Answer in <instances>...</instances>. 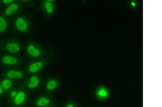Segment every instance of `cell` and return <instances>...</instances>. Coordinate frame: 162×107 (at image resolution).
<instances>
[{
	"mask_svg": "<svg viewBox=\"0 0 162 107\" xmlns=\"http://www.w3.org/2000/svg\"><path fill=\"white\" fill-rule=\"evenodd\" d=\"M16 25L18 30L21 31H26L28 28L27 23L21 17L17 18L16 22Z\"/></svg>",
	"mask_w": 162,
	"mask_h": 107,
	"instance_id": "1",
	"label": "cell"
},
{
	"mask_svg": "<svg viewBox=\"0 0 162 107\" xmlns=\"http://www.w3.org/2000/svg\"><path fill=\"white\" fill-rule=\"evenodd\" d=\"M40 83V79L36 76H33L30 79V83L28 87L30 89H34L37 87Z\"/></svg>",
	"mask_w": 162,
	"mask_h": 107,
	"instance_id": "7",
	"label": "cell"
},
{
	"mask_svg": "<svg viewBox=\"0 0 162 107\" xmlns=\"http://www.w3.org/2000/svg\"><path fill=\"white\" fill-rule=\"evenodd\" d=\"M27 50L28 53L34 58H38L41 54L40 50L37 48L34 45H28L27 48Z\"/></svg>",
	"mask_w": 162,
	"mask_h": 107,
	"instance_id": "2",
	"label": "cell"
},
{
	"mask_svg": "<svg viewBox=\"0 0 162 107\" xmlns=\"http://www.w3.org/2000/svg\"><path fill=\"white\" fill-rule=\"evenodd\" d=\"M25 99V93L23 91H19L16 96L14 103L17 105H20L24 103Z\"/></svg>",
	"mask_w": 162,
	"mask_h": 107,
	"instance_id": "3",
	"label": "cell"
},
{
	"mask_svg": "<svg viewBox=\"0 0 162 107\" xmlns=\"http://www.w3.org/2000/svg\"><path fill=\"white\" fill-rule=\"evenodd\" d=\"M7 50L12 53H15L20 50L19 45L16 43H8L6 45Z\"/></svg>",
	"mask_w": 162,
	"mask_h": 107,
	"instance_id": "6",
	"label": "cell"
},
{
	"mask_svg": "<svg viewBox=\"0 0 162 107\" xmlns=\"http://www.w3.org/2000/svg\"><path fill=\"white\" fill-rule=\"evenodd\" d=\"M57 85V82L56 80H50L48 82L47 84V88L49 91H53L56 89Z\"/></svg>",
	"mask_w": 162,
	"mask_h": 107,
	"instance_id": "11",
	"label": "cell"
},
{
	"mask_svg": "<svg viewBox=\"0 0 162 107\" xmlns=\"http://www.w3.org/2000/svg\"><path fill=\"white\" fill-rule=\"evenodd\" d=\"M7 76L10 78H17L21 79L23 77L24 75L23 73L20 71L11 70L7 73Z\"/></svg>",
	"mask_w": 162,
	"mask_h": 107,
	"instance_id": "5",
	"label": "cell"
},
{
	"mask_svg": "<svg viewBox=\"0 0 162 107\" xmlns=\"http://www.w3.org/2000/svg\"><path fill=\"white\" fill-rule=\"evenodd\" d=\"M13 1H12V0H4L3 1V2L6 3H9Z\"/></svg>",
	"mask_w": 162,
	"mask_h": 107,
	"instance_id": "17",
	"label": "cell"
},
{
	"mask_svg": "<svg viewBox=\"0 0 162 107\" xmlns=\"http://www.w3.org/2000/svg\"><path fill=\"white\" fill-rule=\"evenodd\" d=\"M18 6L17 4H13L8 7L5 11V13L7 15H11L14 10H17Z\"/></svg>",
	"mask_w": 162,
	"mask_h": 107,
	"instance_id": "13",
	"label": "cell"
},
{
	"mask_svg": "<svg viewBox=\"0 0 162 107\" xmlns=\"http://www.w3.org/2000/svg\"><path fill=\"white\" fill-rule=\"evenodd\" d=\"M50 103V100L47 98L42 97L38 100L37 105L39 107H44L48 105Z\"/></svg>",
	"mask_w": 162,
	"mask_h": 107,
	"instance_id": "8",
	"label": "cell"
},
{
	"mask_svg": "<svg viewBox=\"0 0 162 107\" xmlns=\"http://www.w3.org/2000/svg\"><path fill=\"white\" fill-rule=\"evenodd\" d=\"M43 66V63L37 62L32 63L29 66V71L32 73H36Z\"/></svg>",
	"mask_w": 162,
	"mask_h": 107,
	"instance_id": "4",
	"label": "cell"
},
{
	"mask_svg": "<svg viewBox=\"0 0 162 107\" xmlns=\"http://www.w3.org/2000/svg\"><path fill=\"white\" fill-rule=\"evenodd\" d=\"M97 94L98 96L100 98L104 99L106 98L108 96V92L107 90L105 88H102L98 90Z\"/></svg>",
	"mask_w": 162,
	"mask_h": 107,
	"instance_id": "10",
	"label": "cell"
},
{
	"mask_svg": "<svg viewBox=\"0 0 162 107\" xmlns=\"http://www.w3.org/2000/svg\"><path fill=\"white\" fill-rule=\"evenodd\" d=\"M3 93V90L1 87L0 86V95H2Z\"/></svg>",
	"mask_w": 162,
	"mask_h": 107,
	"instance_id": "19",
	"label": "cell"
},
{
	"mask_svg": "<svg viewBox=\"0 0 162 107\" xmlns=\"http://www.w3.org/2000/svg\"><path fill=\"white\" fill-rule=\"evenodd\" d=\"M2 84L3 87L5 89H10L12 86V83L11 81L8 79H5L3 80L2 82Z\"/></svg>",
	"mask_w": 162,
	"mask_h": 107,
	"instance_id": "15",
	"label": "cell"
},
{
	"mask_svg": "<svg viewBox=\"0 0 162 107\" xmlns=\"http://www.w3.org/2000/svg\"><path fill=\"white\" fill-rule=\"evenodd\" d=\"M65 107H75V106L73 104H68Z\"/></svg>",
	"mask_w": 162,
	"mask_h": 107,
	"instance_id": "18",
	"label": "cell"
},
{
	"mask_svg": "<svg viewBox=\"0 0 162 107\" xmlns=\"http://www.w3.org/2000/svg\"><path fill=\"white\" fill-rule=\"evenodd\" d=\"M45 7L47 13L49 14L53 13L54 11V7L52 2L47 1L45 2Z\"/></svg>",
	"mask_w": 162,
	"mask_h": 107,
	"instance_id": "12",
	"label": "cell"
},
{
	"mask_svg": "<svg viewBox=\"0 0 162 107\" xmlns=\"http://www.w3.org/2000/svg\"><path fill=\"white\" fill-rule=\"evenodd\" d=\"M7 23L5 19L3 17H0V32H3L6 29Z\"/></svg>",
	"mask_w": 162,
	"mask_h": 107,
	"instance_id": "14",
	"label": "cell"
},
{
	"mask_svg": "<svg viewBox=\"0 0 162 107\" xmlns=\"http://www.w3.org/2000/svg\"><path fill=\"white\" fill-rule=\"evenodd\" d=\"M4 63L6 64L14 65L17 63V60L15 58L11 56H5L2 59Z\"/></svg>",
	"mask_w": 162,
	"mask_h": 107,
	"instance_id": "9",
	"label": "cell"
},
{
	"mask_svg": "<svg viewBox=\"0 0 162 107\" xmlns=\"http://www.w3.org/2000/svg\"><path fill=\"white\" fill-rule=\"evenodd\" d=\"M17 94V93L16 91H12L11 93V96L13 97H15V96H16Z\"/></svg>",
	"mask_w": 162,
	"mask_h": 107,
	"instance_id": "16",
	"label": "cell"
}]
</instances>
